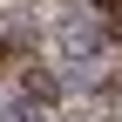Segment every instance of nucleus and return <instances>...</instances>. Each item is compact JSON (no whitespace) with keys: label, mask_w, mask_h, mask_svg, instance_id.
<instances>
[{"label":"nucleus","mask_w":122,"mask_h":122,"mask_svg":"<svg viewBox=\"0 0 122 122\" xmlns=\"http://www.w3.org/2000/svg\"><path fill=\"white\" fill-rule=\"evenodd\" d=\"M61 48H68L75 61H95L102 48H109V27H102V20H68V27H61Z\"/></svg>","instance_id":"obj_1"}]
</instances>
